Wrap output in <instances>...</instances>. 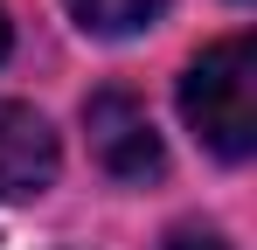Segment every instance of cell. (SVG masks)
<instances>
[{
  "label": "cell",
  "mask_w": 257,
  "mask_h": 250,
  "mask_svg": "<svg viewBox=\"0 0 257 250\" xmlns=\"http://www.w3.org/2000/svg\"><path fill=\"white\" fill-rule=\"evenodd\" d=\"M49 174H56V132H49V118L35 104L0 97V202L42 195Z\"/></svg>",
  "instance_id": "3957f363"
},
{
  "label": "cell",
  "mask_w": 257,
  "mask_h": 250,
  "mask_svg": "<svg viewBox=\"0 0 257 250\" xmlns=\"http://www.w3.org/2000/svg\"><path fill=\"white\" fill-rule=\"evenodd\" d=\"M181 118L195 125V139L215 146L222 160H243L257 146V42L229 35L202 49L181 77Z\"/></svg>",
  "instance_id": "6da1fadb"
},
{
  "label": "cell",
  "mask_w": 257,
  "mask_h": 250,
  "mask_svg": "<svg viewBox=\"0 0 257 250\" xmlns=\"http://www.w3.org/2000/svg\"><path fill=\"white\" fill-rule=\"evenodd\" d=\"M77 7V21L97 28V35H132V28H146L167 0H70Z\"/></svg>",
  "instance_id": "277c9868"
},
{
  "label": "cell",
  "mask_w": 257,
  "mask_h": 250,
  "mask_svg": "<svg viewBox=\"0 0 257 250\" xmlns=\"http://www.w3.org/2000/svg\"><path fill=\"white\" fill-rule=\"evenodd\" d=\"M0 56H7V14H0Z\"/></svg>",
  "instance_id": "8992f818"
},
{
  "label": "cell",
  "mask_w": 257,
  "mask_h": 250,
  "mask_svg": "<svg viewBox=\"0 0 257 250\" xmlns=\"http://www.w3.org/2000/svg\"><path fill=\"white\" fill-rule=\"evenodd\" d=\"M84 125H90V153L111 167L118 181H153V174L167 167L153 118L132 104L125 90H97V97L84 104Z\"/></svg>",
  "instance_id": "7a4b0ae2"
},
{
  "label": "cell",
  "mask_w": 257,
  "mask_h": 250,
  "mask_svg": "<svg viewBox=\"0 0 257 250\" xmlns=\"http://www.w3.org/2000/svg\"><path fill=\"white\" fill-rule=\"evenodd\" d=\"M160 250H229V243H222L215 229H174V236H167Z\"/></svg>",
  "instance_id": "5b68a950"
}]
</instances>
